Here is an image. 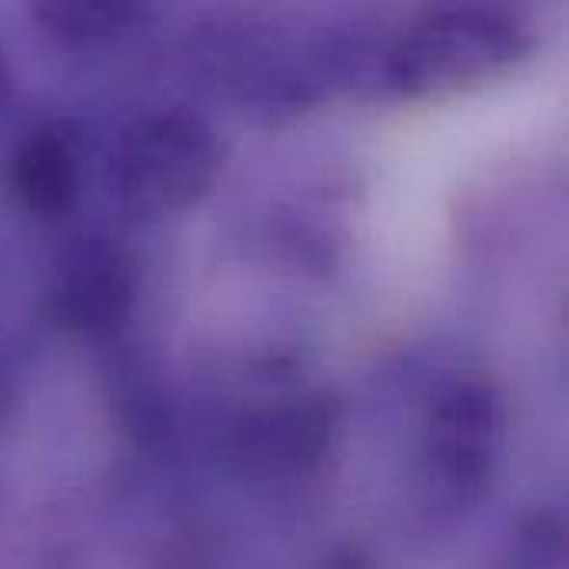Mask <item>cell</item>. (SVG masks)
Here are the masks:
<instances>
[{
  "label": "cell",
  "instance_id": "cell-1",
  "mask_svg": "<svg viewBox=\"0 0 569 569\" xmlns=\"http://www.w3.org/2000/svg\"><path fill=\"white\" fill-rule=\"evenodd\" d=\"M533 50L530 27L497 7H453L420 20L393 53L407 93L437 97L483 83Z\"/></svg>",
  "mask_w": 569,
  "mask_h": 569
},
{
  "label": "cell",
  "instance_id": "cell-2",
  "mask_svg": "<svg viewBox=\"0 0 569 569\" xmlns=\"http://www.w3.org/2000/svg\"><path fill=\"white\" fill-rule=\"evenodd\" d=\"M223 170L217 133L193 113L163 110L137 120L117 150L113 187L127 213L170 217L210 193Z\"/></svg>",
  "mask_w": 569,
  "mask_h": 569
},
{
  "label": "cell",
  "instance_id": "cell-3",
  "mask_svg": "<svg viewBox=\"0 0 569 569\" xmlns=\"http://www.w3.org/2000/svg\"><path fill=\"white\" fill-rule=\"evenodd\" d=\"M337 423L340 410L327 393L270 400L233 420L227 433V460L243 480H300L323 463Z\"/></svg>",
  "mask_w": 569,
  "mask_h": 569
},
{
  "label": "cell",
  "instance_id": "cell-4",
  "mask_svg": "<svg viewBox=\"0 0 569 569\" xmlns=\"http://www.w3.org/2000/svg\"><path fill=\"white\" fill-rule=\"evenodd\" d=\"M500 447V400L490 383L467 380L450 387L430 420V480L453 503H473L490 483Z\"/></svg>",
  "mask_w": 569,
  "mask_h": 569
},
{
  "label": "cell",
  "instance_id": "cell-5",
  "mask_svg": "<svg viewBox=\"0 0 569 569\" xmlns=\"http://www.w3.org/2000/svg\"><path fill=\"white\" fill-rule=\"evenodd\" d=\"M133 297L137 280L130 260L107 240H83L57 270L50 313L57 327L77 337L107 340L127 323Z\"/></svg>",
  "mask_w": 569,
  "mask_h": 569
},
{
  "label": "cell",
  "instance_id": "cell-6",
  "mask_svg": "<svg viewBox=\"0 0 569 569\" xmlns=\"http://www.w3.org/2000/svg\"><path fill=\"white\" fill-rule=\"evenodd\" d=\"M13 190L20 203L40 217V220H57L73 210L83 183V163H80V143L67 123H47L33 130L10 170Z\"/></svg>",
  "mask_w": 569,
  "mask_h": 569
},
{
  "label": "cell",
  "instance_id": "cell-7",
  "mask_svg": "<svg viewBox=\"0 0 569 569\" xmlns=\"http://www.w3.org/2000/svg\"><path fill=\"white\" fill-rule=\"evenodd\" d=\"M33 13L50 33L77 43L113 37L137 20L133 3H110V0H47Z\"/></svg>",
  "mask_w": 569,
  "mask_h": 569
},
{
  "label": "cell",
  "instance_id": "cell-8",
  "mask_svg": "<svg viewBox=\"0 0 569 569\" xmlns=\"http://www.w3.org/2000/svg\"><path fill=\"white\" fill-rule=\"evenodd\" d=\"M13 403H17V380H13V373L0 363V427L10 420Z\"/></svg>",
  "mask_w": 569,
  "mask_h": 569
},
{
  "label": "cell",
  "instance_id": "cell-9",
  "mask_svg": "<svg viewBox=\"0 0 569 569\" xmlns=\"http://www.w3.org/2000/svg\"><path fill=\"white\" fill-rule=\"evenodd\" d=\"M0 80H3V67H0Z\"/></svg>",
  "mask_w": 569,
  "mask_h": 569
}]
</instances>
